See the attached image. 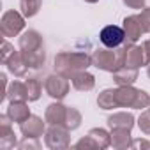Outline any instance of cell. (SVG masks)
Segmentation results:
<instances>
[{
    "label": "cell",
    "mask_w": 150,
    "mask_h": 150,
    "mask_svg": "<svg viewBox=\"0 0 150 150\" xmlns=\"http://www.w3.org/2000/svg\"><path fill=\"white\" fill-rule=\"evenodd\" d=\"M85 2H88V4H96V2H99V0H85Z\"/></svg>",
    "instance_id": "obj_34"
},
{
    "label": "cell",
    "mask_w": 150,
    "mask_h": 150,
    "mask_svg": "<svg viewBox=\"0 0 150 150\" xmlns=\"http://www.w3.org/2000/svg\"><path fill=\"white\" fill-rule=\"evenodd\" d=\"M42 0H20V9L25 18H34L41 9Z\"/></svg>",
    "instance_id": "obj_23"
},
{
    "label": "cell",
    "mask_w": 150,
    "mask_h": 150,
    "mask_svg": "<svg viewBox=\"0 0 150 150\" xmlns=\"http://www.w3.org/2000/svg\"><path fill=\"white\" fill-rule=\"evenodd\" d=\"M146 76L150 78V64H148V67H146Z\"/></svg>",
    "instance_id": "obj_35"
},
{
    "label": "cell",
    "mask_w": 150,
    "mask_h": 150,
    "mask_svg": "<svg viewBox=\"0 0 150 150\" xmlns=\"http://www.w3.org/2000/svg\"><path fill=\"white\" fill-rule=\"evenodd\" d=\"M122 2L131 9H143L145 7V0H122Z\"/></svg>",
    "instance_id": "obj_31"
},
{
    "label": "cell",
    "mask_w": 150,
    "mask_h": 150,
    "mask_svg": "<svg viewBox=\"0 0 150 150\" xmlns=\"http://www.w3.org/2000/svg\"><path fill=\"white\" fill-rule=\"evenodd\" d=\"M14 51H16V50H14V46H13L9 41H4V42H2V50H0V62L6 64V62H7V58H9Z\"/></svg>",
    "instance_id": "obj_28"
},
{
    "label": "cell",
    "mask_w": 150,
    "mask_h": 150,
    "mask_svg": "<svg viewBox=\"0 0 150 150\" xmlns=\"http://www.w3.org/2000/svg\"><path fill=\"white\" fill-rule=\"evenodd\" d=\"M138 127L143 134H150V111H143L138 118Z\"/></svg>",
    "instance_id": "obj_26"
},
{
    "label": "cell",
    "mask_w": 150,
    "mask_h": 150,
    "mask_svg": "<svg viewBox=\"0 0 150 150\" xmlns=\"http://www.w3.org/2000/svg\"><path fill=\"white\" fill-rule=\"evenodd\" d=\"M4 65L7 67V71L13 74L14 78H23L25 74H27V71H28V67H27V64L23 62L20 51H14V53L7 58V62H6Z\"/></svg>",
    "instance_id": "obj_17"
},
{
    "label": "cell",
    "mask_w": 150,
    "mask_h": 150,
    "mask_svg": "<svg viewBox=\"0 0 150 150\" xmlns=\"http://www.w3.org/2000/svg\"><path fill=\"white\" fill-rule=\"evenodd\" d=\"M20 53L23 62L27 64L28 69H41L46 62V51H44V41L42 35L34 30L28 28L20 35Z\"/></svg>",
    "instance_id": "obj_1"
},
{
    "label": "cell",
    "mask_w": 150,
    "mask_h": 150,
    "mask_svg": "<svg viewBox=\"0 0 150 150\" xmlns=\"http://www.w3.org/2000/svg\"><path fill=\"white\" fill-rule=\"evenodd\" d=\"M110 132H111V146L113 148H117V150L131 148V145H132L131 131H127V129H113Z\"/></svg>",
    "instance_id": "obj_18"
},
{
    "label": "cell",
    "mask_w": 150,
    "mask_h": 150,
    "mask_svg": "<svg viewBox=\"0 0 150 150\" xmlns=\"http://www.w3.org/2000/svg\"><path fill=\"white\" fill-rule=\"evenodd\" d=\"M124 65L127 67H134L139 69L141 65H146V55H145V48L136 44V42H124Z\"/></svg>",
    "instance_id": "obj_8"
},
{
    "label": "cell",
    "mask_w": 150,
    "mask_h": 150,
    "mask_svg": "<svg viewBox=\"0 0 150 150\" xmlns=\"http://www.w3.org/2000/svg\"><path fill=\"white\" fill-rule=\"evenodd\" d=\"M115 103H117V108L145 110L150 104V96L148 92L141 88H134L132 85H124L115 88Z\"/></svg>",
    "instance_id": "obj_3"
},
{
    "label": "cell",
    "mask_w": 150,
    "mask_h": 150,
    "mask_svg": "<svg viewBox=\"0 0 150 150\" xmlns=\"http://www.w3.org/2000/svg\"><path fill=\"white\" fill-rule=\"evenodd\" d=\"M122 28L125 32V42H138L141 39V35L145 34L143 30V25H141V20L138 14H131L127 18H124L122 21Z\"/></svg>",
    "instance_id": "obj_11"
},
{
    "label": "cell",
    "mask_w": 150,
    "mask_h": 150,
    "mask_svg": "<svg viewBox=\"0 0 150 150\" xmlns=\"http://www.w3.org/2000/svg\"><path fill=\"white\" fill-rule=\"evenodd\" d=\"M143 48H145V55H146V65L150 64V39H146L143 42Z\"/></svg>",
    "instance_id": "obj_33"
},
{
    "label": "cell",
    "mask_w": 150,
    "mask_h": 150,
    "mask_svg": "<svg viewBox=\"0 0 150 150\" xmlns=\"http://www.w3.org/2000/svg\"><path fill=\"white\" fill-rule=\"evenodd\" d=\"M81 113L74 108V106H67V117H65V122H64V127L69 129V131H74L81 125Z\"/></svg>",
    "instance_id": "obj_22"
},
{
    "label": "cell",
    "mask_w": 150,
    "mask_h": 150,
    "mask_svg": "<svg viewBox=\"0 0 150 150\" xmlns=\"http://www.w3.org/2000/svg\"><path fill=\"white\" fill-rule=\"evenodd\" d=\"M53 64L55 72L71 80L76 72L87 71L92 65V55H87L83 51H60L55 55Z\"/></svg>",
    "instance_id": "obj_2"
},
{
    "label": "cell",
    "mask_w": 150,
    "mask_h": 150,
    "mask_svg": "<svg viewBox=\"0 0 150 150\" xmlns=\"http://www.w3.org/2000/svg\"><path fill=\"white\" fill-rule=\"evenodd\" d=\"M138 16L141 20V25H143L145 34H150V7H143L141 13H138Z\"/></svg>",
    "instance_id": "obj_29"
},
{
    "label": "cell",
    "mask_w": 150,
    "mask_h": 150,
    "mask_svg": "<svg viewBox=\"0 0 150 150\" xmlns=\"http://www.w3.org/2000/svg\"><path fill=\"white\" fill-rule=\"evenodd\" d=\"M44 145L51 150L69 148L71 145V131L64 125H50L44 132Z\"/></svg>",
    "instance_id": "obj_6"
},
{
    "label": "cell",
    "mask_w": 150,
    "mask_h": 150,
    "mask_svg": "<svg viewBox=\"0 0 150 150\" xmlns=\"http://www.w3.org/2000/svg\"><path fill=\"white\" fill-rule=\"evenodd\" d=\"M14 146H18V139H16V134H9V136H2L0 138V148L2 150H13Z\"/></svg>",
    "instance_id": "obj_27"
},
{
    "label": "cell",
    "mask_w": 150,
    "mask_h": 150,
    "mask_svg": "<svg viewBox=\"0 0 150 150\" xmlns=\"http://www.w3.org/2000/svg\"><path fill=\"white\" fill-rule=\"evenodd\" d=\"M25 28V16L14 9H9L2 14L0 20V32L4 37H16Z\"/></svg>",
    "instance_id": "obj_5"
},
{
    "label": "cell",
    "mask_w": 150,
    "mask_h": 150,
    "mask_svg": "<svg viewBox=\"0 0 150 150\" xmlns=\"http://www.w3.org/2000/svg\"><path fill=\"white\" fill-rule=\"evenodd\" d=\"M148 111H150V104H148Z\"/></svg>",
    "instance_id": "obj_36"
},
{
    "label": "cell",
    "mask_w": 150,
    "mask_h": 150,
    "mask_svg": "<svg viewBox=\"0 0 150 150\" xmlns=\"http://www.w3.org/2000/svg\"><path fill=\"white\" fill-rule=\"evenodd\" d=\"M97 106L101 110H115L117 108V103H115V88H104L97 96Z\"/></svg>",
    "instance_id": "obj_21"
},
{
    "label": "cell",
    "mask_w": 150,
    "mask_h": 150,
    "mask_svg": "<svg viewBox=\"0 0 150 150\" xmlns=\"http://www.w3.org/2000/svg\"><path fill=\"white\" fill-rule=\"evenodd\" d=\"M87 134L96 139V143L99 145V148H108V146H111V132H108L106 129H103V127H94V129H90Z\"/></svg>",
    "instance_id": "obj_20"
},
{
    "label": "cell",
    "mask_w": 150,
    "mask_h": 150,
    "mask_svg": "<svg viewBox=\"0 0 150 150\" xmlns=\"http://www.w3.org/2000/svg\"><path fill=\"white\" fill-rule=\"evenodd\" d=\"M131 148H150V141H146V139H132V145H131Z\"/></svg>",
    "instance_id": "obj_32"
},
{
    "label": "cell",
    "mask_w": 150,
    "mask_h": 150,
    "mask_svg": "<svg viewBox=\"0 0 150 150\" xmlns=\"http://www.w3.org/2000/svg\"><path fill=\"white\" fill-rule=\"evenodd\" d=\"M65 117H67V106L62 104L60 101L48 104V108L44 111V120L48 125H64Z\"/></svg>",
    "instance_id": "obj_12"
},
{
    "label": "cell",
    "mask_w": 150,
    "mask_h": 150,
    "mask_svg": "<svg viewBox=\"0 0 150 150\" xmlns=\"http://www.w3.org/2000/svg\"><path fill=\"white\" fill-rule=\"evenodd\" d=\"M74 148L76 150H90V148H99V145L96 143V139L92 138V136H83L80 141H76L74 143Z\"/></svg>",
    "instance_id": "obj_25"
},
{
    "label": "cell",
    "mask_w": 150,
    "mask_h": 150,
    "mask_svg": "<svg viewBox=\"0 0 150 150\" xmlns=\"http://www.w3.org/2000/svg\"><path fill=\"white\" fill-rule=\"evenodd\" d=\"M106 122H108L110 131H113V129H127V131H132V127L136 124V118L129 111H118V113L110 115Z\"/></svg>",
    "instance_id": "obj_13"
},
{
    "label": "cell",
    "mask_w": 150,
    "mask_h": 150,
    "mask_svg": "<svg viewBox=\"0 0 150 150\" xmlns=\"http://www.w3.org/2000/svg\"><path fill=\"white\" fill-rule=\"evenodd\" d=\"M113 74V81L118 85V87H124V85H134V81L138 80V69L134 67H127V65H122L118 67Z\"/></svg>",
    "instance_id": "obj_16"
},
{
    "label": "cell",
    "mask_w": 150,
    "mask_h": 150,
    "mask_svg": "<svg viewBox=\"0 0 150 150\" xmlns=\"http://www.w3.org/2000/svg\"><path fill=\"white\" fill-rule=\"evenodd\" d=\"M27 94H28V103H34V101H39L41 94H42V85L37 78H28L27 81Z\"/></svg>",
    "instance_id": "obj_24"
},
{
    "label": "cell",
    "mask_w": 150,
    "mask_h": 150,
    "mask_svg": "<svg viewBox=\"0 0 150 150\" xmlns=\"http://www.w3.org/2000/svg\"><path fill=\"white\" fill-rule=\"evenodd\" d=\"M20 131H21L23 138H35V139H39L46 132V120H42L37 115H30L25 122L20 124Z\"/></svg>",
    "instance_id": "obj_10"
},
{
    "label": "cell",
    "mask_w": 150,
    "mask_h": 150,
    "mask_svg": "<svg viewBox=\"0 0 150 150\" xmlns=\"http://www.w3.org/2000/svg\"><path fill=\"white\" fill-rule=\"evenodd\" d=\"M99 41L106 46V48H120L124 42H125V32L122 27H117V25H108L101 30L99 34Z\"/></svg>",
    "instance_id": "obj_9"
},
{
    "label": "cell",
    "mask_w": 150,
    "mask_h": 150,
    "mask_svg": "<svg viewBox=\"0 0 150 150\" xmlns=\"http://www.w3.org/2000/svg\"><path fill=\"white\" fill-rule=\"evenodd\" d=\"M71 83L78 92H90L96 87V76L88 71H80L71 78Z\"/></svg>",
    "instance_id": "obj_14"
},
{
    "label": "cell",
    "mask_w": 150,
    "mask_h": 150,
    "mask_svg": "<svg viewBox=\"0 0 150 150\" xmlns=\"http://www.w3.org/2000/svg\"><path fill=\"white\" fill-rule=\"evenodd\" d=\"M6 99H7L9 103H13V101H28V94H27V83L14 80V81H13L9 87H7Z\"/></svg>",
    "instance_id": "obj_19"
},
{
    "label": "cell",
    "mask_w": 150,
    "mask_h": 150,
    "mask_svg": "<svg viewBox=\"0 0 150 150\" xmlns=\"http://www.w3.org/2000/svg\"><path fill=\"white\" fill-rule=\"evenodd\" d=\"M30 108L27 104V101H13L9 103V108H7V117L16 122V124H21L25 122L28 117H30Z\"/></svg>",
    "instance_id": "obj_15"
},
{
    "label": "cell",
    "mask_w": 150,
    "mask_h": 150,
    "mask_svg": "<svg viewBox=\"0 0 150 150\" xmlns=\"http://www.w3.org/2000/svg\"><path fill=\"white\" fill-rule=\"evenodd\" d=\"M92 65L106 72H115L124 65V48H97L92 53Z\"/></svg>",
    "instance_id": "obj_4"
},
{
    "label": "cell",
    "mask_w": 150,
    "mask_h": 150,
    "mask_svg": "<svg viewBox=\"0 0 150 150\" xmlns=\"http://www.w3.org/2000/svg\"><path fill=\"white\" fill-rule=\"evenodd\" d=\"M69 88H71L69 78L62 76V74H58V72L50 74V76L44 80V90H46V94H48L51 99H55V101L65 99V96L69 94Z\"/></svg>",
    "instance_id": "obj_7"
},
{
    "label": "cell",
    "mask_w": 150,
    "mask_h": 150,
    "mask_svg": "<svg viewBox=\"0 0 150 150\" xmlns=\"http://www.w3.org/2000/svg\"><path fill=\"white\" fill-rule=\"evenodd\" d=\"M18 148L20 150H30V148H41V143H39V139H35V138H25L23 141H20L18 143Z\"/></svg>",
    "instance_id": "obj_30"
}]
</instances>
